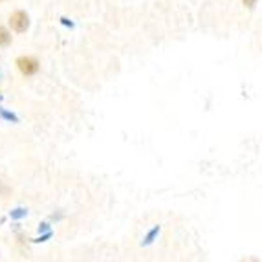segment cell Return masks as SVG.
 Segmentation results:
<instances>
[{
	"label": "cell",
	"instance_id": "6da1fadb",
	"mask_svg": "<svg viewBox=\"0 0 262 262\" xmlns=\"http://www.w3.org/2000/svg\"><path fill=\"white\" fill-rule=\"evenodd\" d=\"M15 66H17V70L20 72L24 77H33V75H37V74H39V70H40V62L37 61L35 57H31V55L17 57Z\"/></svg>",
	"mask_w": 262,
	"mask_h": 262
},
{
	"label": "cell",
	"instance_id": "7a4b0ae2",
	"mask_svg": "<svg viewBox=\"0 0 262 262\" xmlns=\"http://www.w3.org/2000/svg\"><path fill=\"white\" fill-rule=\"evenodd\" d=\"M9 28L13 33H26L30 30V15L24 9H17L9 15Z\"/></svg>",
	"mask_w": 262,
	"mask_h": 262
},
{
	"label": "cell",
	"instance_id": "3957f363",
	"mask_svg": "<svg viewBox=\"0 0 262 262\" xmlns=\"http://www.w3.org/2000/svg\"><path fill=\"white\" fill-rule=\"evenodd\" d=\"M11 40H13L11 31L6 26H0V48H8L9 44H11Z\"/></svg>",
	"mask_w": 262,
	"mask_h": 262
},
{
	"label": "cell",
	"instance_id": "277c9868",
	"mask_svg": "<svg viewBox=\"0 0 262 262\" xmlns=\"http://www.w3.org/2000/svg\"><path fill=\"white\" fill-rule=\"evenodd\" d=\"M257 2H258V0H242V4H244L248 9H253L255 6H257Z\"/></svg>",
	"mask_w": 262,
	"mask_h": 262
}]
</instances>
